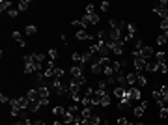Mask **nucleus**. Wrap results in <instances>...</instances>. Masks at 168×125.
I'll use <instances>...</instances> for the list:
<instances>
[{"label": "nucleus", "instance_id": "f257e3e1", "mask_svg": "<svg viewBox=\"0 0 168 125\" xmlns=\"http://www.w3.org/2000/svg\"><path fill=\"white\" fill-rule=\"evenodd\" d=\"M107 43H108V49L114 54H118V56L123 54V41H108L107 39Z\"/></svg>", "mask_w": 168, "mask_h": 125}, {"label": "nucleus", "instance_id": "f03ea898", "mask_svg": "<svg viewBox=\"0 0 168 125\" xmlns=\"http://www.w3.org/2000/svg\"><path fill=\"white\" fill-rule=\"evenodd\" d=\"M108 41H123V30L121 28H112L108 34Z\"/></svg>", "mask_w": 168, "mask_h": 125}, {"label": "nucleus", "instance_id": "7ed1b4c3", "mask_svg": "<svg viewBox=\"0 0 168 125\" xmlns=\"http://www.w3.org/2000/svg\"><path fill=\"white\" fill-rule=\"evenodd\" d=\"M153 56H155L153 47H150V45H144V49L140 51V58H144L146 62H150V58H153Z\"/></svg>", "mask_w": 168, "mask_h": 125}, {"label": "nucleus", "instance_id": "20e7f679", "mask_svg": "<svg viewBox=\"0 0 168 125\" xmlns=\"http://www.w3.org/2000/svg\"><path fill=\"white\" fill-rule=\"evenodd\" d=\"M133 65H134V71H137V73H142V71H146L148 62H146L144 58H134L133 60Z\"/></svg>", "mask_w": 168, "mask_h": 125}, {"label": "nucleus", "instance_id": "39448f33", "mask_svg": "<svg viewBox=\"0 0 168 125\" xmlns=\"http://www.w3.org/2000/svg\"><path fill=\"white\" fill-rule=\"evenodd\" d=\"M129 95H131V101H142V92H140V88H137V86H131L129 88Z\"/></svg>", "mask_w": 168, "mask_h": 125}, {"label": "nucleus", "instance_id": "423d86ee", "mask_svg": "<svg viewBox=\"0 0 168 125\" xmlns=\"http://www.w3.org/2000/svg\"><path fill=\"white\" fill-rule=\"evenodd\" d=\"M153 13H155L157 17H161V21H163V19H168V9H166V8H161V6H157V4L153 6Z\"/></svg>", "mask_w": 168, "mask_h": 125}, {"label": "nucleus", "instance_id": "0eeeda50", "mask_svg": "<svg viewBox=\"0 0 168 125\" xmlns=\"http://www.w3.org/2000/svg\"><path fill=\"white\" fill-rule=\"evenodd\" d=\"M69 75H71L73 78H81V77H84V73H82V65H73L71 69H69Z\"/></svg>", "mask_w": 168, "mask_h": 125}, {"label": "nucleus", "instance_id": "6e6552de", "mask_svg": "<svg viewBox=\"0 0 168 125\" xmlns=\"http://www.w3.org/2000/svg\"><path fill=\"white\" fill-rule=\"evenodd\" d=\"M137 78H138V73H137V71H133V73H127V75H125L127 86H129V88H131V86H134V84H137Z\"/></svg>", "mask_w": 168, "mask_h": 125}, {"label": "nucleus", "instance_id": "1a4fd4ad", "mask_svg": "<svg viewBox=\"0 0 168 125\" xmlns=\"http://www.w3.org/2000/svg\"><path fill=\"white\" fill-rule=\"evenodd\" d=\"M17 103H19V108L21 110H28V107H30V101H28L26 95L25 97H17Z\"/></svg>", "mask_w": 168, "mask_h": 125}, {"label": "nucleus", "instance_id": "9d476101", "mask_svg": "<svg viewBox=\"0 0 168 125\" xmlns=\"http://www.w3.org/2000/svg\"><path fill=\"white\" fill-rule=\"evenodd\" d=\"M131 108V99H120L118 101V110H129Z\"/></svg>", "mask_w": 168, "mask_h": 125}, {"label": "nucleus", "instance_id": "9b49d317", "mask_svg": "<svg viewBox=\"0 0 168 125\" xmlns=\"http://www.w3.org/2000/svg\"><path fill=\"white\" fill-rule=\"evenodd\" d=\"M26 97H28V101H38V99H39V92H38V88L28 90V92H26Z\"/></svg>", "mask_w": 168, "mask_h": 125}, {"label": "nucleus", "instance_id": "f8f14e48", "mask_svg": "<svg viewBox=\"0 0 168 125\" xmlns=\"http://www.w3.org/2000/svg\"><path fill=\"white\" fill-rule=\"evenodd\" d=\"M75 38L78 39V41H86V39H90L92 36L86 32V30H77V34H75Z\"/></svg>", "mask_w": 168, "mask_h": 125}, {"label": "nucleus", "instance_id": "ddd939ff", "mask_svg": "<svg viewBox=\"0 0 168 125\" xmlns=\"http://www.w3.org/2000/svg\"><path fill=\"white\" fill-rule=\"evenodd\" d=\"M32 60H34V64L43 65V62H45V54H43V52H36V54H32Z\"/></svg>", "mask_w": 168, "mask_h": 125}, {"label": "nucleus", "instance_id": "4468645a", "mask_svg": "<svg viewBox=\"0 0 168 125\" xmlns=\"http://www.w3.org/2000/svg\"><path fill=\"white\" fill-rule=\"evenodd\" d=\"M164 60H166L164 51H155V62H157V64H166Z\"/></svg>", "mask_w": 168, "mask_h": 125}, {"label": "nucleus", "instance_id": "2eb2a0df", "mask_svg": "<svg viewBox=\"0 0 168 125\" xmlns=\"http://www.w3.org/2000/svg\"><path fill=\"white\" fill-rule=\"evenodd\" d=\"M65 112H67V108H65V107H62V105H58V107H54V108H52V114H54V116H58V118H62Z\"/></svg>", "mask_w": 168, "mask_h": 125}, {"label": "nucleus", "instance_id": "dca6fc26", "mask_svg": "<svg viewBox=\"0 0 168 125\" xmlns=\"http://www.w3.org/2000/svg\"><path fill=\"white\" fill-rule=\"evenodd\" d=\"M159 65H161V64H157V62H148L146 71H148V73H155V71H159Z\"/></svg>", "mask_w": 168, "mask_h": 125}, {"label": "nucleus", "instance_id": "f3484780", "mask_svg": "<svg viewBox=\"0 0 168 125\" xmlns=\"http://www.w3.org/2000/svg\"><path fill=\"white\" fill-rule=\"evenodd\" d=\"M146 84H148V78H146L142 73H138V78H137V84H134V86H137V88H144Z\"/></svg>", "mask_w": 168, "mask_h": 125}, {"label": "nucleus", "instance_id": "a211bd4d", "mask_svg": "<svg viewBox=\"0 0 168 125\" xmlns=\"http://www.w3.org/2000/svg\"><path fill=\"white\" fill-rule=\"evenodd\" d=\"M82 108H92L94 107V103H92V97H88V95H82Z\"/></svg>", "mask_w": 168, "mask_h": 125}, {"label": "nucleus", "instance_id": "6ab92c4d", "mask_svg": "<svg viewBox=\"0 0 168 125\" xmlns=\"http://www.w3.org/2000/svg\"><path fill=\"white\" fill-rule=\"evenodd\" d=\"M90 69H92L94 75H99V73H103V67L99 65V62H94L92 65H90Z\"/></svg>", "mask_w": 168, "mask_h": 125}, {"label": "nucleus", "instance_id": "aec40b11", "mask_svg": "<svg viewBox=\"0 0 168 125\" xmlns=\"http://www.w3.org/2000/svg\"><path fill=\"white\" fill-rule=\"evenodd\" d=\"M144 112H146V108H142L140 105H137L133 108V116H137V118H142L144 116Z\"/></svg>", "mask_w": 168, "mask_h": 125}, {"label": "nucleus", "instance_id": "412c9836", "mask_svg": "<svg viewBox=\"0 0 168 125\" xmlns=\"http://www.w3.org/2000/svg\"><path fill=\"white\" fill-rule=\"evenodd\" d=\"M62 121H64V123H67V125H71V123L75 121V116H73V114H69V112H65V114L62 116Z\"/></svg>", "mask_w": 168, "mask_h": 125}, {"label": "nucleus", "instance_id": "4be33fe9", "mask_svg": "<svg viewBox=\"0 0 168 125\" xmlns=\"http://www.w3.org/2000/svg\"><path fill=\"white\" fill-rule=\"evenodd\" d=\"M9 9H11V2L9 0H2V2H0V11L4 13V11H9Z\"/></svg>", "mask_w": 168, "mask_h": 125}, {"label": "nucleus", "instance_id": "5701e85b", "mask_svg": "<svg viewBox=\"0 0 168 125\" xmlns=\"http://www.w3.org/2000/svg\"><path fill=\"white\" fill-rule=\"evenodd\" d=\"M166 43H168V36H166V34H161V36L157 38V45L163 47V45H166Z\"/></svg>", "mask_w": 168, "mask_h": 125}, {"label": "nucleus", "instance_id": "b1692460", "mask_svg": "<svg viewBox=\"0 0 168 125\" xmlns=\"http://www.w3.org/2000/svg\"><path fill=\"white\" fill-rule=\"evenodd\" d=\"M25 32L28 34V36H34V34H38V26H36V25H28V26L25 28Z\"/></svg>", "mask_w": 168, "mask_h": 125}, {"label": "nucleus", "instance_id": "393cba45", "mask_svg": "<svg viewBox=\"0 0 168 125\" xmlns=\"http://www.w3.org/2000/svg\"><path fill=\"white\" fill-rule=\"evenodd\" d=\"M28 6H30L28 0H21L19 6H17V9H19V11H26V9H28Z\"/></svg>", "mask_w": 168, "mask_h": 125}, {"label": "nucleus", "instance_id": "a878e982", "mask_svg": "<svg viewBox=\"0 0 168 125\" xmlns=\"http://www.w3.org/2000/svg\"><path fill=\"white\" fill-rule=\"evenodd\" d=\"M159 118L161 120H166L168 118V107H161L159 108Z\"/></svg>", "mask_w": 168, "mask_h": 125}, {"label": "nucleus", "instance_id": "bb28decb", "mask_svg": "<svg viewBox=\"0 0 168 125\" xmlns=\"http://www.w3.org/2000/svg\"><path fill=\"white\" fill-rule=\"evenodd\" d=\"M95 38H97V41H107V30H99Z\"/></svg>", "mask_w": 168, "mask_h": 125}, {"label": "nucleus", "instance_id": "cd10ccee", "mask_svg": "<svg viewBox=\"0 0 168 125\" xmlns=\"http://www.w3.org/2000/svg\"><path fill=\"white\" fill-rule=\"evenodd\" d=\"M65 77V71L62 69V67H56V71H54V78H64Z\"/></svg>", "mask_w": 168, "mask_h": 125}, {"label": "nucleus", "instance_id": "c85d7f7f", "mask_svg": "<svg viewBox=\"0 0 168 125\" xmlns=\"http://www.w3.org/2000/svg\"><path fill=\"white\" fill-rule=\"evenodd\" d=\"M161 94H163V99H164V103H168V86H161Z\"/></svg>", "mask_w": 168, "mask_h": 125}, {"label": "nucleus", "instance_id": "c756f323", "mask_svg": "<svg viewBox=\"0 0 168 125\" xmlns=\"http://www.w3.org/2000/svg\"><path fill=\"white\" fill-rule=\"evenodd\" d=\"M90 123H92V125H101V123H103V120H101L99 116H92V118H90Z\"/></svg>", "mask_w": 168, "mask_h": 125}, {"label": "nucleus", "instance_id": "7c9ffc66", "mask_svg": "<svg viewBox=\"0 0 168 125\" xmlns=\"http://www.w3.org/2000/svg\"><path fill=\"white\" fill-rule=\"evenodd\" d=\"M161 30H163V34H168V19L161 21Z\"/></svg>", "mask_w": 168, "mask_h": 125}, {"label": "nucleus", "instance_id": "2f4dec72", "mask_svg": "<svg viewBox=\"0 0 168 125\" xmlns=\"http://www.w3.org/2000/svg\"><path fill=\"white\" fill-rule=\"evenodd\" d=\"M49 58H51V62H54L56 58H58V51H56V49H51V51H49Z\"/></svg>", "mask_w": 168, "mask_h": 125}, {"label": "nucleus", "instance_id": "473e14b6", "mask_svg": "<svg viewBox=\"0 0 168 125\" xmlns=\"http://www.w3.org/2000/svg\"><path fill=\"white\" fill-rule=\"evenodd\" d=\"M95 11H94V4H88L86 9H84V15H94Z\"/></svg>", "mask_w": 168, "mask_h": 125}, {"label": "nucleus", "instance_id": "72a5a7b5", "mask_svg": "<svg viewBox=\"0 0 168 125\" xmlns=\"http://www.w3.org/2000/svg\"><path fill=\"white\" fill-rule=\"evenodd\" d=\"M101 107H110V97L108 95H105L103 99H101V103H99Z\"/></svg>", "mask_w": 168, "mask_h": 125}, {"label": "nucleus", "instance_id": "f704fd0d", "mask_svg": "<svg viewBox=\"0 0 168 125\" xmlns=\"http://www.w3.org/2000/svg\"><path fill=\"white\" fill-rule=\"evenodd\" d=\"M8 15H9V17H11V19H15V17H17V15H19V9H17V8H11V9H9V11H8Z\"/></svg>", "mask_w": 168, "mask_h": 125}, {"label": "nucleus", "instance_id": "c9c22d12", "mask_svg": "<svg viewBox=\"0 0 168 125\" xmlns=\"http://www.w3.org/2000/svg\"><path fill=\"white\" fill-rule=\"evenodd\" d=\"M142 49H144L142 39H137V41H134V51H142Z\"/></svg>", "mask_w": 168, "mask_h": 125}, {"label": "nucleus", "instance_id": "e433bc0d", "mask_svg": "<svg viewBox=\"0 0 168 125\" xmlns=\"http://www.w3.org/2000/svg\"><path fill=\"white\" fill-rule=\"evenodd\" d=\"M99 8H101V11H108L110 4H108V2H101V4H99Z\"/></svg>", "mask_w": 168, "mask_h": 125}, {"label": "nucleus", "instance_id": "4c0bfd02", "mask_svg": "<svg viewBox=\"0 0 168 125\" xmlns=\"http://www.w3.org/2000/svg\"><path fill=\"white\" fill-rule=\"evenodd\" d=\"M159 71L166 75V73H168V64H161V65H159Z\"/></svg>", "mask_w": 168, "mask_h": 125}, {"label": "nucleus", "instance_id": "58836bf2", "mask_svg": "<svg viewBox=\"0 0 168 125\" xmlns=\"http://www.w3.org/2000/svg\"><path fill=\"white\" fill-rule=\"evenodd\" d=\"M9 101H11V99H9L6 94H2V95H0V103H2V105H4V103H9Z\"/></svg>", "mask_w": 168, "mask_h": 125}, {"label": "nucleus", "instance_id": "ea45409f", "mask_svg": "<svg viewBox=\"0 0 168 125\" xmlns=\"http://www.w3.org/2000/svg\"><path fill=\"white\" fill-rule=\"evenodd\" d=\"M11 38H13L15 41H21V39H22V38H21V32H17V30H15L13 34H11Z\"/></svg>", "mask_w": 168, "mask_h": 125}, {"label": "nucleus", "instance_id": "a19ab883", "mask_svg": "<svg viewBox=\"0 0 168 125\" xmlns=\"http://www.w3.org/2000/svg\"><path fill=\"white\" fill-rule=\"evenodd\" d=\"M138 105H140L142 108H148V107H150V101H148V99H142V101H140Z\"/></svg>", "mask_w": 168, "mask_h": 125}, {"label": "nucleus", "instance_id": "79ce46f5", "mask_svg": "<svg viewBox=\"0 0 168 125\" xmlns=\"http://www.w3.org/2000/svg\"><path fill=\"white\" fill-rule=\"evenodd\" d=\"M118 123H120V125H127L129 121H127V118H125V116H121V118H118Z\"/></svg>", "mask_w": 168, "mask_h": 125}, {"label": "nucleus", "instance_id": "37998d69", "mask_svg": "<svg viewBox=\"0 0 168 125\" xmlns=\"http://www.w3.org/2000/svg\"><path fill=\"white\" fill-rule=\"evenodd\" d=\"M157 6H161V8H166V9H168V2H166V0H161V2H157Z\"/></svg>", "mask_w": 168, "mask_h": 125}, {"label": "nucleus", "instance_id": "c03bdc74", "mask_svg": "<svg viewBox=\"0 0 168 125\" xmlns=\"http://www.w3.org/2000/svg\"><path fill=\"white\" fill-rule=\"evenodd\" d=\"M34 125H45V121L43 120H36V121H34Z\"/></svg>", "mask_w": 168, "mask_h": 125}, {"label": "nucleus", "instance_id": "a18cd8bd", "mask_svg": "<svg viewBox=\"0 0 168 125\" xmlns=\"http://www.w3.org/2000/svg\"><path fill=\"white\" fill-rule=\"evenodd\" d=\"M127 125H137V123H127Z\"/></svg>", "mask_w": 168, "mask_h": 125}]
</instances>
